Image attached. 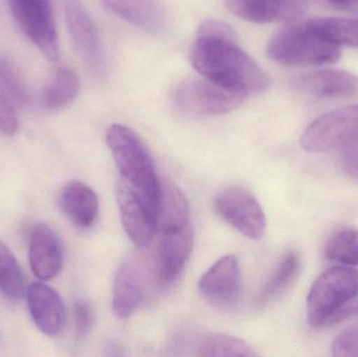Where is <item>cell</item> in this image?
Instances as JSON below:
<instances>
[{"mask_svg": "<svg viewBox=\"0 0 358 357\" xmlns=\"http://www.w3.org/2000/svg\"><path fill=\"white\" fill-rule=\"evenodd\" d=\"M189 61L202 77L245 96L265 92L271 84L265 71L238 45L236 34H197Z\"/></svg>", "mask_w": 358, "mask_h": 357, "instance_id": "1", "label": "cell"}, {"mask_svg": "<svg viewBox=\"0 0 358 357\" xmlns=\"http://www.w3.org/2000/svg\"><path fill=\"white\" fill-rule=\"evenodd\" d=\"M106 142L121 177L134 187L157 214L162 180L155 172L150 153L130 128L113 124L107 130Z\"/></svg>", "mask_w": 358, "mask_h": 357, "instance_id": "2", "label": "cell"}, {"mask_svg": "<svg viewBox=\"0 0 358 357\" xmlns=\"http://www.w3.org/2000/svg\"><path fill=\"white\" fill-rule=\"evenodd\" d=\"M358 297V270L351 266H334L324 272L313 283L307 297V319L310 326L321 328L336 318Z\"/></svg>", "mask_w": 358, "mask_h": 357, "instance_id": "3", "label": "cell"}, {"mask_svg": "<svg viewBox=\"0 0 358 357\" xmlns=\"http://www.w3.org/2000/svg\"><path fill=\"white\" fill-rule=\"evenodd\" d=\"M266 52L271 60L290 67L332 64L341 58L340 46L315 35L307 23L287 25L278 31Z\"/></svg>", "mask_w": 358, "mask_h": 357, "instance_id": "4", "label": "cell"}, {"mask_svg": "<svg viewBox=\"0 0 358 357\" xmlns=\"http://www.w3.org/2000/svg\"><path fill=\"white\" fill-rule=\"evenodd\" d=\"M157 268H153L145 255L128 258L117 270L113 285V307L120 319L131 316L142 307L157 281ZM159 284V281H157Z\"/></svg>", "mask_w": 358, "mask_h": 357, "instance_id": "5", "label": "cell"}, {"mask_svg": "<svg viewBox=\"0 0 358 357\" xmlns=\"http://www.w3.org/2000/svg\"><path fill=\"white\" fill-rule=\"evenodd\" d=\"M245 100V96L222 87L210 80L189 79L181 83L174 102L182 112L196 117L225 115Z\"/></svg>", "mask_w": 358, "mask_h": 357, "instance_id": "6", "label": "cell"}, {"mask_svg": "<svg viewBox=\"0 0 358 357\" xmlns=\"http://www.w3.org/2000/svg\"><path fill=\"white\" fill-rule=\"evenodd\" d=\"M19 29L48 60L59 54L58 34L50 0H6Z\"/></svg>", "mask_w": 358, "mask_h": 357, "instance_id": "7", "label": "cell"}, {"mask_svg": "<svg viewBox=\"0 0 358 357\" xmlns=\"http://www.w3.org/2000/svg\"><path fill=\"white\" fill-rule=\"evenodd\" d=\"M219 215L248 238L258 240L264 235L266 218L256 197L240 186H229L215 197Z\"/></svg>", "mask_w": 358, "mask_h": 357, "instance_id": "8", "label": "cell"}, {"mask_svg": "<svg viewBox=\"0 0 358 357\" xmlns=\"http://www.w3.org/2000/svg\"><path fill=\"white\" fill-rule=\"evenodd\" d=\"M358 134V105L336 109L315 119L301 138L308 152H328L340 148Z\"/></svg>", "mask_w": 358, "mask_h": 357, "instance_id": "9", "label": "cell"}, {"mask_svg": "<svg viewBox=\"0 0 358 357\" xmlns=\"http://www.w3.org/2000/svg\"><path fill=\"white\" fill-rule=\"evenodd\" d=\"M65 19L71 41L86 69L94 77H103L106 69L104 48L90 13L79 0H69L65 8Z\"/></svg>", "mask_w": 358, "mask_h": 357, "instance_id": "10", "label": "cell"}, {"mask_svg": "<svg viewBox=\"0 0 358 357\" xmlns=\"http://www.w3.org/2000/svg\"><path fill=\"white\" fill-rule=\"evenodd\" d=\"M122 224L131 242L145 249L152 241L157 230V218L144 197L121 177L115 188Z\"/></svg>", "mask_w": 358, "mask_h": 357, "instance_id": "11", "label": "cell"}, {"mask_svg": "<svg viewBox=\"0 0 358 357\" xmlns=\"http://www.w3.org/2000/svg\"><path fill=\"white\" fill-rule=\"evenodd\" d=\"M198 289L202 297L212 305L221 308L235 306L242 293L239 260L234 255L219 259L204 272Z\"/></svg>", "mask_w": 358, "mask_h": 357, "instance_id": "12", "label": "cell"}, {"mask_svg": "<svg viewBox=\"0 0 358 357\" xmlns=\"http://www.w3.org/2000/svg\"><path fill=\"white\" fill-rule=\"evenodd\" d=\"M31 100L22 73L12 59L0 54V132L14 136L18 130L17 108Z\"/></svg>", "mask_w": 358, "mask_h": 357, "instance_id": "13", "label": "cell"}, {"mask_svg": "<svg viewBox=\"0 0 358 357\" xmlns=\"http://www.w3.org/2000/svg\"><path fill=\"white\" fill-rule=\"evenodd\" d=\"M193 247L191 224L163 233L157 261L159 286L168 287L178 281L191 257Z\"/></svg>", "mask_w": 358, "mask_h": 357, "instance_id": "14", "label": "cell"}, {"mask_svg": "<svg viewBox=\"0 0 358 357\" xmlns=\"http://www.w3.org/2000/svg\"><path fill=\"white\" fill-rule=\"evenodd\" d=\"M29 265L39 280L48 281L60 274L64 262L62 242L54 228L38 224L29 239Z\"/></svg>", "mask_w": 358, "mask_h": 357, "instance_id": "15", "label": "cell"}, {"mask_svg": "<svg viewBox=\"0 0 358 357\" xmlns=\"http://www.w3.org/2000/svg\"><path fill=\"white\" fill-rule=\"evenodd\" d=\"M27 306L36 326L48 337L62 333L66 312L60 295L44 283H33L27 291Z\"/></svg>", "mask_w": 358, "mask_h": 357, "instance_id": "16", "label": "cell"}, {"mask_svg": "<svg viewBox=\"0 0 358 357\" xmlns=\"http://www.w3.org/2000/svg\"><path fill=\"white\" fill-rule=\"evenodd\" d=\"M292 87L317 98H342L357 92L358 78L342 69H320L296 78Z\"/></svg>", "mask_w": 358, "mask_h": 357, "instance_id": "17", "label": "cell"}, {"mask_svg": "<svg viewBox=\"0 0 358 357\" xmlns=\"http://www.w3.org/2000/svg\"><path fill=\"white\" fill-rule=\"evenodd\" d=\"M227 6L244 20L269 23L292 20L300 14L304 0H227Z\"/></svg>", "mask_w": 358, "mask_h": 357, "instance_id": "18", "label": "cell"}, {"mask_svg": "<svg viewBox=\"0 0 358 357\" xmlns=\"http://www.w3.org/2000/svg\"><path fill=\"white\" fill-rule=\"evenodd\" d=\"M60 203L67 217L79 228H90L98 217V196L83 182H69L62 189Z\"/></svg>", "mask_w": 358, "mask_h": 357, "instance_id": "19", "label": "cell"}, {"mask_svg": "<svg viewBox=\"0 0 358 357\" xmlns=\"http://www.w3.org/2000/svg\"><path fill=\"white\" fill-rule=\"evenodd\" d=\"M103 3L134 27L149 33H159L165 27L166 15L157 0H102Z\"/></svg>", "mask_w": 358, "mask_h": 357, "instance_id": "20", "label": "cell"}, {"mask_svg": "<svg viewBox=\"0 0 358 357\" xmlns=\"http://www.w3.org/2000/svg\"><path fill=\"white\" fill-rule=\"evenodd\" d=\"M189 203L183 193L170 180H162L157 207V226L162 233L178 230L189 224Z\"/></svg>", "mask_w": 358, "mask_h": 357, "instance_id": "21", "label": "cell"}, {"mask_svg": "<svg viewBox=\"0 0 358 357\" xmlns=\"http://www.w3.org/2000/svg\"><path fill=\"white\" fill-rule=\"evenodd\" d=\"M80 90V79L75 69L61 65L48 78L42 92V101L46 108L58 110L75 101Z\"/></svg>", "mask_w": 358, "mask_h": 357, "instance_id": "22", "label": "cell"}, {"mask_svg": "<svg viewBox=\"0 0 358 357\" xmlns=\"http://www.w3.org/2000/svg\"><path fill=\"white\" fill-rule=\"evenodd\" d=\"M301 258L298 252L289 251L281 258L277 268L257 297V307H263L281 296L300 274Z\"/></svg>", "mask_w": 358, "mask_h": 357, "instance_id": "23", "label": "cell"}, {"mask_svg": "<svg viewBox=\"0 0 358 357\" xmlns=\"http://www.w3.org/2000/svg\"><path fill=\"white\" fill-rule=\"evenodd\" d=\"M307 25L315 35L336 45L358 48V18H315Z\"/></svg>", "mask_w": 358, "mask_h": 357, "instance_id": "24", "label": "cell"}, {"mask_svg": "<svg viewBox=\"0 0 358 357\" xmlns=\"http://www.w3.org/2000/svg\"><path fill=\"white\" fill-rule=\"evenodd\" d=\"M0 291L13 302L20 301L25 293L22 270L14 254L2 242H0Z\"/></svg>", "mask_w": 358, "mask_h": 357, "instance_id": "25", "label": "cell"}, {"mask_svg": "<svg viewBox=\"0 0 358 357\" xmlns=\"http://www.w3.org/2000/svg\"><path fill=\"white\" fill-rule=\"evenodd\" d=\"M195 350L196 356H256V352L243 340L219 333L200 337Z\"/></svg>", "mask_w": 358, "mask_h": 357, "instance_id": "26", "label": "cell"}, {"mask_svg": "<svg viewBox=\"0 0 358 357\" xmlns=\"http://www.w3.org/2000/svg\"><path fill=\"white\" fill-rule=\"evenodd\" d=\"M325 258L345 266H358V230L344 228L334 233L325 245Z\"/></svg>", "mask_w": 358, "mask_h": 357, "instance_id": "27", "label": "cell"}, {"mask_svg": "<svg viewBox=\"0 0 358 357\" xmlns=\"http://www.w3.org/2000/svg\"><path fill=\"white\" fill-rule=\"evenodd\" d=\"M73 322L78 339H84L92 331L94 324V314L92 306L86 301H77L73 305Z\"/></svg>", "mask_w": 358, "mask_h": 357, "instance_id": "28", "label": "cell"}, {"mask_svg": "<svg viewBox=\"0 0 358 357\" xmlns=\"http://www.w3.org/2000/svg\"><path fill=\"white\" fill-rule=\"evenodd\" d=\"M332 354L336 357H358V327L345 330L334 340Z\"/></svg>", "mask_w": 358, "mask_h": 357, "instance_id": "29", "label": "cell"}, {"mask_svg": "<svg viewBox=\"0 0 358 357\" xmlns=\"http://www.w3.org/2000/svg\"><path fill=\"white\" fill-rule=\"evenodd\" d=\"M328 3L340 10H357L358 0H327Z\"/></svg>", "mask_w": 358, "mask_h": 357, "instance_id": "30", "label": "cell"}, {"mask_svg": "<svg viewBox=\"0 0 358 357\" xmlns=\"http://www.w3.org/2000/svg\"><path fill=\"white\" fill-rule=\"evenodd\" d=\"M355 312H358V305L355 306V307H351V309L348 308V309H347L346 316L349 314H355Z\"/></svg>", "mask_w": 358, "mask_h": 357, "instance_id": "31", "label": "cell"}]
</instances>
